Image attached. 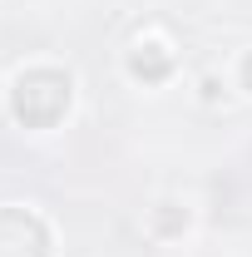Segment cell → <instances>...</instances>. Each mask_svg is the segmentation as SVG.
I'll use <instances>...</instances> for the list:
<instances>
[{"mask_svg": "<svg viewBox=\"0 0 252 257\" xmlns=\"http://www.w3.org/2000/svg\"><path fill=\"white\" fill-rule=\"evenodd\" d=\"M237 89H242V94H252V50L237 60Z\"/></svg>", "mask_w": 252, "mask_h": 257, "instance_id": "5", "label": "cell"}, {"mask_svg": "<svg viewBox=\"0 0 252 257\" xmlns=\"http://www.w3.org/2000/svg\"><path fill=\"white\" fill-rule=\"evenodd\" d=\"M173 50L163 45V40H139L134 50L124 55V69H129V79H139L144 89H154V84H163L168 74H173Z\"/></svg>", "mask_w": 252, "mask_h": 257, "instance_id": "3", "label": "cell"}, {"mask_svg": "<svg viewBox=\"0 0 252 257\" xmlns=\"http://www.w3.org/2000/svg\"><path fill=\"white\" fill-rule=\"evenodd\" d=\"M74 104V74L55 69V64H30L25 74H15L10 84V114L25 128H55Z\"/></svg>", "mask_w": 252, "mask_h": 257, "instance_id": "1", "label": "cell"}, {"mask_svg": "<svg viewBox=\"0 0 252 257\" xmlns=\"http://www.w3.org/2000/svg\"><path fill=\"white\" fill-rule=\"evenodd\" d=\"M149 223H154L158 237H178V232H188V208H178V203H158L154 213H149Z\"/></svg>", "mask_w": 252, "mask_h": 257, "instance_id": "4", "label": "cell"}, {"mask_svg": "<svg viewBox=\"0 0 252 257\" xmlns=\"http://www.w3.org/2000/svg\"><path fill=\"white\" fill-rule=\"evenodd\" d=\"M0 257H50V227L25 208H0Z\"/></svg>", "mask_w": 252, "mask_h": 257, "instance_id": "2", "label": "cell"}]
</instances>
